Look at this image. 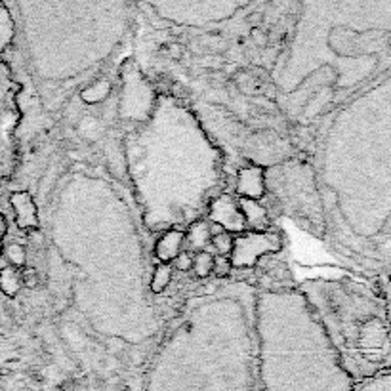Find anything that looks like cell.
I'll return each instance as SVG.
<instances>
[{
    "instance_id": "6da1fadb",
    "label": "cell",
    "mask_w": 391,
    "mask_h": 391,
    "mask_svg": "<svg viewBox=\"0 0 391 391\" xmlns=\"http://www.w3.org/2000/svg\"><path fill=\"white\" fill-rule=\"evenodd\" d=\"M315 172L334 250L362 277L391 280V69L328 115Z\"/></svg>"
},
{
    "instance_id": "7a4b0ae2",
    "label": "cell",
    "mask_w": 391,
    "mask_h": 391,
    "mask_svg": "<svg viewBox=\"0 0 391 391\" xmlns=\"http://www.w3.org/2000/svg\"><path fill=\"white\" fill-rule=\"evenodd\" d=\"M258 391H351L353 380L298 290L258 292Z\"/></svg>"
},
{
    "instance_id": "3957f363",
    "label": "cell",
    "mask_w": 391,
    "mask_h": 391,
    "mask_svg": "<svg viewBox=\"0 0 391 391\" xmlns=\"http://www.w3.org/2000/svg\"><path fill=\"white\" fill-rule=\"evenodd\" d=\"M296 290L353 384L391 370V319L382 282L340 275L303 280Z\"/></svg>"
},
{
    "instance_id": "277c9868",
    "label": "cell",
    "mask_w": 391,
    "mask_h": 391,
    "mask_svg": "<svg viewBox=\"0 0 391 391\" xmlns=\"http://www.w3.org/2000/svg\"><path fill=\"white\" fill-rule=\"evenodd\" d=\"M266 197L273 199L280 214L296 220L319 239H325V212L313 164L285 161L266 168Z\"/></svg>"
},
{
    "instance_id": "5b68a950",
    "label": "cell",
    "mask_w": 391,
    "mask_h": 391,
    "mask_svg": "<svg viewBox=\"0 0 391 391\" xmlns=\"http://www.w3.org/2000/svg\"><path fill=\"white\" fill-rule=\"evenodd\" d=\"M285 248V237L279 229L271 231H244L235 237L233 250L229 254L233 269H254L258 262Z\"/></svg>"
},
{
    "instance_id": "8992f818",
    "label": "cell",
    "mask_w": 391,
    "mask_h": 391,
    "mask_svg": "<svg viewBox=\"0 0 391 391\" xmlns=\"http://www.w3.org/2000/svg\"><path fill=\"white\" fill-rule=\"evenodd\" d=\"M205 216L210 220L212 225L220 228L225 233H231V235H241L246 231L244 218L241 214V208H239V200H237L235 195H231L228 191H222L210 200Z\"/></svg>"
},
{
    "instance_id": "52a82bcc",
    "label": "cell",
    "mask_w": 391,
    "mask_h": 391,
    "mask_svg": "<svg viewBox=\"0 0 391 391\" xmlns=\"http://www.w3.org/2000/svg\"><path fill=\"white\" fill-rule=\"evenodd\" d=\"M237 197L241 199H266V168L262 164H248L237 172Z\"/></svg>"
},
{
    "instance_id": "ba28073f",
    "label": "cell",
    "mask_w": 391,
    "mask_h": 391,
    "mask_svg": "<svg viewBox=\"0 0 391 391\" xmlns=\"http://www.w3.org/2000/svg\"><path fill=\"white\" fill-rule=\"evenodd\" d=\"M10 207L14 210L15 225L22 231H37L40 228V216L35 199L27 191H15L10 195Z\"/></svg>"
},
{
    "instance_id": "9c48e42d",
    "label": "cell",
    "mask_w": 391,
    "mask_h": 391,
    "mask_svg": "<svg viewBox=\"0 0 391 391\" xmlns=\"http://www.w3.org/2000/svg\"><path fill=\"white\" fill-rule=\"evenodd\" d=\"M237 200H239V208L244 218L246 231H271L273 229V216L269 214V210L262 200L241 199V197H237Z\"/></svg>"
},
{
    "instance_id": "30bf717a",
    "label": "cell",
    "mask_w": 391,
    "mask_h": 391,
    "mask_svg": "<svg viewBox=\"0 0 391 391\" xmlns=\"http://www.w3.org/2000/svg\"><path fill=\"white\" fill-rule=\"evenodd\" d=\"M185 231L184 229H166L163 235L157 239L153 254L159 264H172L184 252Z\"/></svg>"
},
{
    "instance_id": "8fae6325",
    "label": "cell",
    "mask_w": 391,
    "mask_h": 391,
    "mask_svg": "<svg viewBox=\"0 0 391 391\" xmlns=\"http://www.w3.org/2000/svg\"><path fill=\"white\" fill-rule=\"evenodd\" d=\"M185 241L191 244L195 252L207 250V246L212 241V223H208L207 220H197L191 225H187Z\"/></svg>"
},
{
    "instance_id": "7c38bea8",
    "label": "cell",
    "mask_w": 391,
    "mask_h": 391,
    "mask_svg": "<svg viewBox=\"0 0 391 391\" xmlns=\"http://www.w3.org/2000/svg\"><path fill=\"white\" fill-rule=\"evenodd\" d=\"M0 290L8 298H15L19 294V290H22V271L12 266L0 269Z\"/></svg>"
},
{
    "instance_id": "4fadbf2b",
    "label": "cell",
    "mask_w": 391,
    "mask_h": 391,
    "mask_svg": "<svg viewBox=\"0 0 391 391\" xmlns=\"http://www.w3.org/2000/svg\"><path fill=\"white\" fill-rule=\"evenodd\" d=\"M15 35V23L14 17L10 14V10L4 2H0V54L12 45Z\"/></svg>"
},
{
    "instance_id": "5bb4252c",
    "label": "cell",
    "mask_w": 391,
    "mask_h": 391,
    "mask_svg": "<svg viewBox=\"0 0 391 391\" xmlns=\"http://www.w3.org/2000/svg\"><path fill=\"white\" fill-rule=\"evenodd\" d=\"M172 277H174V269H172L170 264H157L155 269H153V275H151L149 290L153 294H163L164 290L170 287Z\"/></svg>"
},
{
    "instance_id": "9a60e30c",
    "label": "cell",
    "mask_w": 391,
    "mask_h": 391,
    "mask_svg": "<svg viewBox=\"0 0 391 391\" xmlns=\"http://www.w3.org/2000/svg\"><path fill=\"white\" fill-rule=\"evenodd\" d=\"M212 269H214V254L208 250H202V252H195V256H193V273L195 277H199V279H207L212 275Z\"/></svg>"
},
{
    "instance_id": "2e32d148",
    "label": "cell",
    "mask_w": 391,
    "mask_h": 391,
    "mask_svg": "<svg viewBox=\"0 0 391 391\" xmlns=\"http://www.w3.org/2000/svg\"><path fill=\"white\" fill-rule=\"evenodd\" d=\"M351 391H391V370L369 378V380H362L359 384H355Z\"/></svg>"
},
{
    "instance_id": "e0dca14e",
    "label": "cell",
    "mask_w": 391,
    "mask_h": 391,
    "mask_svg": "<svg viewBox=\"0 0 391 391\" xmlns=\"http://www.w3.org/2000/svg\"><path fill=\"white\" fill-rule=\"evenodd\" d=\"M111 92V84L109 81H96L90 84L88 88L82 92V99L86 102V104H99V102H104L107 94Z\"/></svg>"
},
{
    "instance_id": "ac0fdd59",
    "label": "cell",
    "mask_w": 391,
    "mask_h": 391,
    "mask_svg": "<svg viewBox=\"0 0 391 391\" xmlns=\"http://www.w3.org/2000/svg\"><path fill=\"white\" fill-rule=\"evenodd\" d=\"M4 256L10 262V266L22 269L27 264V250L22 243H10L4 246Z\"/></svg>"
},
{
    "instance_id": "d6986e66",
    "label": "cell",
    "mask_w": 391,
    "mask_h": 391,
    "mask_svg": "<svg viewBox=\"0 0 391 391\" xmlns=\"http://www.w3.org/2000/svg\"><path fill=\"white\" fill-rule=\"evenodd\" d=\"M233 243H235V237L231 233H225V231L212 235V241H210L212 248L218 252V256H229L233 250Z\"/></svg>"
},
{
    "instance_id": "ffe728a7",
    "label": "cell",
    "mask_w": 391,
    "mask_h": 391,
    "mask_svg": "<svg viewBox=\"0 0 391 391\" xmlns=\"http://www.w3.org/2000/svg\"><path fill=\"white\" fill-rule=\"evenodd\" d=\"M233 271V266H231V260L229 256H214V269H212V275H216L218 279H228L229 275Z\"/></svg>"
},
{
    "instance_id": "44dd1931",
    "label": "cell",
    "mask_w": 391,
    "mask_h": 391,
    "mask_svg": "<svg viewBox=\"0 0 391 391\" xmlns=\"http://www.w3.org/2000/svg\"><path fill=\"white\" fill-rule=\"evenodd\" d=\"M40 285V275L37 273L35 267H25L22 269V287H25L27 290H35Z\"/></svg>"
},
{
    "instance_id": "7402d4cb",
    "label": "cell",
    "mask_w": 391,
    "mask_h": 391,
    "mask_svg": "<svg viewBox=\"0 0 391 391\" xmlns=\"http://www.w3.org/2000/svg\"><path fill=\"white\" fill-rule=\"evenodd\" d=\"M172 264H174V267H176L177 271L187 273V271H191L193 269V254H189V252H182Z\"/></svg>"
},
{
    "instance_id": "603a6c76",
    "label": "cell",
    "mask_w": 391,
    "mask_h": 391,
    "mask_svg": "<svg viewBox=\"0 0 391 391\" xmlns=\"http://www.w3.org/2000/svg\"><path fill=\"white\" fill-rule=\"evenodd\" d=\"M8 235V220L6 216L0 214V258H2V254H4V239Z\"/></svg>"
},
{
    "instance_id": "cb8c5ba5",
    "label": "cell",
    "mask_w": 391,
    "mask_h": 391,
    "mask_svg": "<svg viewBox=\"0 0 391 391\" xmlns=\"http://www.w3.org/2000/svg\"><path fill=\"white\" fill-rule=\"evenodd\" d=\"M382 288H384L385 302H388V310H390V319H391V280H385V282H382Z\"/></svg>"
},
{
    "instance_id": "d4e9b609",
    "label": "cell",
    "mask_w": 391,
    "mask_h": 391,
    "mask_svg": "<svg viewBox=\"0 0 391 391\" xmlns=\"http://www.w3.org/2000/svg\"><path fill=\"white\" fill-rule=\"evenodd\" d=\"M252 38H254V42H258L260 46L266 45V35H264L262 31H254V33H252Z\"/></svg>"
},
{
    "instance_id": "484cf974",
    "label": "cell",
    "mask_w": 391,
    "mask_h": 391,
    "mask_svg": "<svg viewBox=\"0 0 391 391\" xmlns=\"http://www.w3.org/2000/svg\"><path fill=\"white\" fill-rule=\"evenodd\" d=\"M168 54L172 56V58H182V48H179L177 45H170Z\"/></svg>"
}]
</instances>
